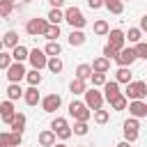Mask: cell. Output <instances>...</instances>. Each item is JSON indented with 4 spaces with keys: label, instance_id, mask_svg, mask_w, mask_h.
Masks as SVG:
<instances>
[{
    "label": "cell",
    "instance_id": "cell-50",
    "mask_svg": "<svg viewBox=\"0 0 147 147\" xmlns=\"http://www.w3.org/2000/svg\"><path fill=\"white\" fill-rule=\"evenodd\" d=\"M122 2H126V0H122Z\"/></svg>",
    "mask_w": 147,
    "mask_h": 147
},
{
    "label": "cell",
    "instance_id": "cell-34",
    "mask_svg": "<svg viewBox=\"0 0 147 147\" xmlns=\"http://www.w3.org/2000/svg\"><path fill=\"white\" fill-rule=\"evenodd\" d=\"M92 30H94V34L103 37V34H108V30H110V28H108V23H106L103 18H99V21L94 23V28H92Z\"/></svg>",
    "mask_w": 147,
    "mask_h": 147
},
{
    "label": "cell",
    "instance_id": "cell-4",
    "mask_svg": "<svg viewBox=\"0 0 147 147\" xmlns=\"http://www.w3.org/2000/svg\"><path fill=\"white\" fill-rule=\"evenodd\" d=\"M51 131H53L57 138H62V140L71 138V126H69V122H67L64 117H55L53 124H51Z\"/></svg>",
    "mask_w": 147,
    "mask_h": 147
},
{
    "label": "cell",
    "instance_id": "cell-12",
    "mask_svg": "<svg viewBox=\"0 0 147 147\" xmlns=\"http://www.w3.org/2000/svg\"><path fill=\"white\" fill-rule=\"evenodd\" d=\"M60 106H62V99H60V94H48V96L41 101V108H44V113H55Z\"/></svg>",
    "mask_w": 147,
    "mask_h": 147
},
{
    "label": "cell",
    "instance_id": "cell-49",
    "mask_svg": "<svg viewBox=\"0 0 147 147\" xmlns=\"http://www.w3.org/2000/svg\"><path fill=\"white\" fill-rule=\"evenodd\" d=\"M23 2H32V0H23Z\"/></svg>",
    "mask_w": 147,
    "mask_h": 147
},
{
    "label": "cell",
    "instance_id": "cell-35",
    "mask_svg": "<svg viewBox=\"0 0 147 147\" xmlns=\"http://www.w3.org/2000/svg\"><path fill=\"white\" fill-rule=\"evenodd\" d=\"M44 37H46L48 41H57V37H60V25H48L46 32H44Z\"/></svg>",
    "mask_w": 147,
    "mask_h": 147
},
{
    "label": "cell",
    "instance_id": "cell-20",
    "mask_svg": "<svg viewBox=\"0 0 147 147\" xmlns=\"http://www.w3.org/2000/svg\"><path fill=\"white\" fill-rule=\"evenodd\" d=\"M23 60H28V48L18 44L11 48V62H23Z\"/></svg>",
    "mask_w": 147,
    "mask_h": 147
},
{
    "label": "cell",
    "instance_id": "cell-25",
    "mask_svg": "<svg viewBox=\"0 0 147 147\" xmlns=\"http://www.w3.org/2000/svg\"><path fill=\"white\" fill-rule=\"evenodd\" d=\"M7 96H9V101H16V99H21V96H23V90H21V85H18V83H9V87H7Z\"/></svg>",
    "mask_w": 147,
    "mask_h": 147
},
{
    "label": "cell",
    "instance_id": "cell-32",
    "mask_svg": "<svg viewBox=\"0 0 147 147\" xmlns=\"http://www.w3.org/2000/svg\"><path fill=\"white\" fill-rule=\"evenodd\" d=\"M25 78H28L30 87H37V85L41 83V74H39L37 69H32V71H25Z\"/></svg>",
    "mask_w": 147,
    "mask_h": 147
},
{
    "label": "cell",
    "instance_id": "cell-26",
    "mask_svg": "<svg viewBox=\"0 0 147 147\" xmlns=\"http://www.w3.org/2000/svg\"><path fill=\"white\" fill-rule=\"evenodd\" d=\"M69 44H71V46H83V44H85V34H83V30H71V34H69Z\"/></svg>",
    "mask_w": 147,
    "mask_h": 147
},
{
    "label": "cell",
    "instance_id": "cell-6",
    "mask_svg": "<svg viewBox=\"0 0 147 147\" xmlns=\"http://www.w3.org/2000/svg\"><path fill=\"white\" fill-rule=\"evenodd\" d=\"M83 94H85V101H83V103H85L90 110H101L103 96H101V92H99V90H94V87H92V90H85Z\"/></svg>",
    "mask_w": 147,
    "mask_h": 147
},
{
    "label": "cell",
    "instance_id": "cell-40",
    "mask_svg": "<svg viewBox=\"0 0 147 147\" xmlns=\"http://www.w3.org/2000/svg\"><path fill=\"white\" fill-rule=\"evenodd\" d=\"M108 117H110L108 110H94V122H96V124H106Z\"/></svg>",
    "mask_w": 147,
    "mask_h": 147
},
{
    "label": "cell",
    "instance_id": "cell-5",
    "mask_svg": "<svg viewBox=\"0 0 147 147\" xmlns=\"http://www.w3.org/2000/svg\"><path fill=\"white\" fill-rule=\"evenodd\" d=\"M51 23L46 21V18H30L28 21V25H25V30H28V34L30 37H44V32H46V28H48Z\"/></svg>",
    "mask_w": 147,
    "mask_h": 147
},
{
    "label": "cell",
    "instance_id": "cell-38",
    "mask_svg": "<svg viewBox=\"0 0 147 147\" xmlns=\"http://www.w3.org/2000/svg\"><path fill=\"white\" fill-rule=\"evenodd\" d=\"M90 80H92V87H101V85H103L108 78H106V74H96V71H92Z\"/></svg>",
    "mask_w": 147,
    "mask_h": 147
},
{
    "label": "cell",
    "instance_id": "cell-11",
    "mask_svg": "<svg viewBox=\"0 0 147 147\" xmlns=\"http://www.w3.org/2000/svg\"><path fill=\"white\" fill-rule=\"evenodd\" d=\"M138 129H140V124H138V119H136V117H131V119H126V122H124V138H126V142H129V145L138 140Z\"/></svg>",
    "mask_w": 147,
    "mask_h": 147
},
{
    "label": "cell",
    "instance_id": "cell-27",
    "mask_svg": "<svg viewBox=\"0 0 147 147\" xmlns=\"http://www.w3.org/2000/svg\"><path fill=\"white\" fill-rule=\"evenodd\" d=\"M108 103L113 106V110H124V108H126V103H129V99H126L124 94H117V96H115V99H110Z\"/></svg>",
    "mask_w": 147,
    "mask_h": 147
},
{
    "label": "cell",
    "instance_id": "cell-41",
    "mask_svg": "<svg viewBox=\"0 0 147 147\" xmlns=\"http://www.w3.org/2000/svg\"><path fill=\"white\" fill-rule=\"evenodd\" d=\"M71 133H76V136H85V133H87V122H76Z\"/></svg>",
    "mask_w": 147,
    "mask_h": 147
},
{
    "label": "cell",
    "instance_id": "cell-13",
    "mask_svg": "<svg viewBox=\"0 0 147 147\" xmlns=\"http://www.w3.org/2000/svg\"><path fill=\"white\" fill-rule=\"evenodd\" d=\"M126 106H129L131 117H136V119L147 117V103H145V101H131V103H126Z\"/></svg>",
    "mask_w": 147,
    "mask_h": 147
},
{
    "label": "cell",
    "instance_id": "cell-30",
    "mask_svg": "<svg viewBox=\"0 0 147 147\" xmlns=\"http://www.w3.org/2000/svg\"><path fill=\"white\" fill-rule=\"evenodd\" d=\"M46 67H48L53 74H60L64 64H62V60H60V57H48V60H46Z\"/></svg>",
    "mask_w": 147,
    "mask_h": 147
},
{
    "label": "cell",
    "instance_id": "cell-36",
    "mask_svg": "<svg viewBox=\"0 0 147 147\" xmlns=\"http://www.w3.org/2000/svg\"><path fill=\"white\" fill-rule=\"evenodd\" d=\"M124 39H129V44H138V41H142V32L138 28H131L129 34H124Z\"/></svg>",
    "mask_w": 147,
    "mask_h": 147
},
{
    "label": "cell",
    "instance_id": "cell-43",
    "mask_svg": "<svg viewBox=\"0 0 147 147\" xmlns=\"http://www.w3.org/2000/svg\"><path fill=\"white\" fill-rule=\"evenodd\" d=\"M115 55H117V51H113V48L106 44V46H103V57H106V60H115Z\"/></svg>",
    "mask_w": 147,
    "mask_h": 147
},
{
    "label": "cell",
    "instance_id": "cell-14",
    "mask_svg": "<svg viewBox=\"0 0 147 147\" xmlns=\"http://www.w3.org/2000/svg\"><path fill=\"white\" fill-rule=\"evenodd\" d=\"M117 94H122V92H119V85H117L115 80H106V83H103V94H101V96H103L106 101H110V99H115Z\"/></svg>",
    "mask_w": 147,
    "mask_h": 147
},
{
    "label": "cell",
    "instance_id": "cell-3",
    "mask_svg": "<svg viewBox=\"0 0 147 147\" xmlns=\"http://www.w3.org/2000/svg\"><path fill=\"white\" fill-rule=\"evenodd\" d=\"M69 115H71L76 122H87L90 115H92V110H90L83 101H71V103H69Z\"/></svg>",
    "mask_w": 147,
    "mask_h": 147
},
{
    "label": "cell",
    "instance_id": "cell-24",
    "mask_svg": "<svg viewBox=\"0 0 147 147\" xmlns=\"http://www.w3.org/2000/svg\"><path fill=\"white\" fill-rule=\"evenodd\" d=\"M2 46H9V48L18 46V32H14V30L5 32V34H2Z\"/></svg>",
    "mask_w": 147,
    "mask_h": 147
},
{
    "label": "cell",
    "instance_id": "cell-29",
    "mask_svg": "<svg viewBox=\"0 0 147 147\" xmlns=\"http://www.w3.org/2000/svg\"><path fill=\"white\" fill-rule=\"evenodd\" d=\"M90 76H92V67H90V64H78V67H76V78L87 80Z\"/></svg>",
    "mask_w": 147,
    "mask_h": 147
},
{
    "label": "cell",
    "instance_id": "cell-18",
    "mask_svg": "<svg viewBox=\"0 0 147 147\" xmlns=\"http://www.w3.org/2000/svg\"><path fill=\"white\" fill-rule=\"evenodd\" d=\"M90 67H92V71H96V74H106V71L110 69V60H106V57H96Z\"/></svg>",
    "mask_w": 147,
    "mask_h": 147
},
{
    "label": "cell",
    "instance_id": "cell-7",
    "mask_svg": "<svg viewBox=\"0 0 147 147\" xmlns=\"http://www.w3.org/2000/svg\"><path fill=\"white\" fill-rule=\"evenodd\" d=\"M7 78H9V83H21V80L25 78V67H23V62H11V64L7 67Z\"/></svg>",
    "mask_w": 147,
    "mask_h": 147
},
{
    "label": "cell",
    "instance_id": "cell-33",
    "mask_svg": "<svg viewBox=\"0 0 147 147\" xmlns=\"http://www.w3.org/2000/svg\"><path fill=\"white\" fill-rule=\"evenodd\" d=\"M69 90H71L74 94H83L87 87H85V80H80V78H74V80L69 83Z\"/></svg>",
    "mask_w": 147,
    "mask_h": 147
},
{
    "label": "cell",
    "instance_id": "cell-2",
    "mask_svg": "<svg viewBox=\"0 0 147 147\" xmlns=\"http://www.w3.org/2000/svg\"><path fill=\"white\" fill-rule=\"evenodd\" d=\"M64 14V21L71 25V28H76V30H83L85 25H87V18L83 16V11L78 9V7H69L67 11H62Z\"/></svg>",
    "mask_w": 147,
    "mask_h": 147
},
{
    "label": "cell",
    "instance_id": "cell-42",
    "mask_svg": "<svg viewBox=\"0 0 147 147\" xmlns=\"http://www.w3.org/2000/svg\"><path fill=\"white\" fill-rule=\"evenodd\" d=\"M9 64H11V55H7V53L0 51V69H7Z\"/></svg>",
    "mask_w": 147,
    "mask_h": 147
},
{
    "label": "cell",
    "instance_id": "cell-15",
    "mask_svg": "<svg viewBox=\"0 0 147 147\" xmlns=\"http://www.w3.org/2000/svg\"><path fill=\"white\" fill-rule=\"evenodd\" d=\"M0 147H21L18 133H0Z\"/></svg>",
    "mask_w": 147,
    "mask_h": 147
},
{
    "label": "cell",
    "instance_id": "cell-23",
    "mask_svg": "<svg viewBox=\"0 0 147 147\" xmlns=\"http://www.w3.org/2000/svg\"><path fill=\"white\" fill-rule=\"evenodd\" d=\"M103 7H106L110 14H122V11H124V2H122V0H103Z\"/></svg>",
    "mask_w": 147,
    "mask_h": 147
},
{
    "label": "cell",
    "instance_id": "cell-39",
    "mask_svg": "<svg viewBox=\"0 0 147 147\" xmlns=\"http://www.w3.org/2000/svg\"><path fill=\"white\" fill-rule=\"evenodd\" d=\"M133 51H136V57H140V60H147V44H145V41H138Z\"/></svg>",
    "mask_w": 147,
    "mask_h": 147
},
{
    "label": "cell",
    "instance_id": "cell-21",
    "mask_svg": "<svg viewBox=\"0 0 147 147\" xmlns=\"http://www.w3.org/2000/svg\"><path fill=\"white\" fill-rule=\"evenodd\" d=\"M23 99H25L28 106H37V103H39V92H37V87H28V90L23 92Z\"/></svg>",
    "mask_w": 147,
    "mask_h": 147
},
{
    "label": "cell",
    "instance_id": "cell-8",
    "mask_svg": "<svg viewBox=\"0 0 147 147\" xmlns=\"http://www.w3.org/2000/svg\"><path fill=\"white\" fill-rule=\"evenodd\" d=\"M124 44H126V39H124V32L122 30H108V46L113 48V51H122L124 48Z\"/></svg>",
    "mask_w": 147,
    "mask_h": 147
},
{
    "label": "cell",
    "instance_id": "cell-47",
    "mask_svg": "<svg viewBox=\"0 0 147 147\" xmlns=\"http://www.w3.org/2000/svg\"><path fill=\"white\" fill-rule=\"evenodd\" d=\"M55 147H67V145H62V142H60V145H55Z\"/></svg>",
    "mask_w": 147,
    "mask_h": 147
},
{
    "label": "cell",
    "instance_id": "cell-17",
    "mask_svg": "<svg viewBox=\"0 0 147 147\" xmlns=\"http://www.w3.org/2000/svg\"><path fill=\"white\" fill-rule=\"evenodd\" d=\"M9 126H11V133H23V129H25V115L23 113H16L14 115V119L9 122Z\"/></svg>",
    "mask_w": 147,
    "mask_h": 147
},
{
    "label": "cell",
    "instance_id": "cell-16",
    "mask_svg": "<svg viewBox=\"0 0 147 147\" xmlns=\"http://www.w3.org/2000/svg\"><path fill=\"white\" fill-rule=\"evenodd\" d=\"M0 115H2V122H5V124H9V122L14 119V115H16V113H14V103H11L9 99L0 103Z\"/></svg>",
    "mask_w": 147,
    "mask_h": 147
},
{
    "label": "cell",
    "instance_id": "cell-19",
    "mask_svg": "<svg viewBox=\"0 0 147 147\" xmlns=\"http://www.w3.org/2000/svg\"><path fill=\"white\" fill-rule=\"evenodd\" d=\"M60 53H62V46L57 41H48L46 48H44V55L46 57H60Z\"/></svg>",
    "mask_w": 147,
    "mask_h": 147
},
{
    "label": "cell",
    "instance_id": "cell-44",
    "mask_svg": "<svg viewBox=\"0 0 147 147\" xmlns=\"http://www.w3.org/2000/svg\"><path fill=\"white\" fill-rule=\"evenodd\" d=\"M87 5H90V9H99V7H103V0H87Z\"/></svg>",
    "mask_w": 147,
    "mask_h": 147
},
{
    "label": "cell",
    "instance_id": "cell-46",
    "mask_svg": "<svg viewBox=\"0 0 147 147\" xmlns=\"http://www.w3.org/2000/svg\"><path fill=\"white\" fill-rule=\"evenodd\" d=\"M115 147H131L129 142H119V145H115Z\"/></svg>",
    "mask_w": 147,
    "mask_h": 147
},
{
    "label": "cell",
    "instance_id": "cell-48",
    "mask_svg": "<svg viewBox=\"0 0 147 147\" xmlns=\"http://www.w3.org/2000/svg\"><path fill=\"white\" fill-rule=\"evenodd\" d=\"M0 51H2V39H0Z\"/></svg>",
    "mask_w": 147,
    "mask_h": 147
},
{
    "label": "cell",
    "instance_id": "cell-31",
    "mask_svg": "<svg viewBox=\"0 0 147 147\" xmlns=\"http://www.w3.org/2000/svg\"><path fill=\"white\" fill-rule=\"evenodd\" d=\"M115 76H117L115 83H131V71H129V67H119Z\"/></svg>",
    "mask_w": 147,
    "mask_h": 147
},
{
    "label": "cell",
    "instance_id": "cell-9",
    "mask_svg": "<svg viewBox=\"0 0 147 147\" xmlns=\"http://www.w3.org/2000/svg\"><path fill=\"white\" fill-rule=\"evenodd\" d=\"M136 60H138V57H136V51H133V48H122V51H117V55H115V62H117L119 67H131Z\"/></svg>",
    "mask_w": 147,
    "mask_h": 147
},
{
    "label": "cell",
    "instance_id": "cell-22",
    "mask_svg": "<svg viewBox=\"0 0 147 147\" xmlns=\"http://www.w3.org/2000/svg\"><path fill=\"white\" fill-rule=\"evenodd\" d=\"M39 145L41 147H53L55 145V133L48 129V131H41L39 133Z\"/></svg>",
    "mask_w": 147,
    "mask_h": 147
},
{
    "label": "cell",
    "instance_id": "cell-37",
    "mask_svg": "<svg viewBox=\"0 0 147 147\" xmlns=\"http://www.w3.org/2000/svg\"><path fill=\"white\" fill-rule=\"evenodd\" d=\"M11 11H14V2H11V0H0V16L7 18Z\"/></svg>",
    "mask_w": 147,
    "mask_h": 147
},
{
    "label": "cell",
    "instance_id": "cell-10",
    "mask_svg": "<svg viewBox=\"0 0 147 147\" xmlns=\"http://www.w3.org/2000/svg\"><path fill=\"white\" fill-rule=\"evenodd\" d=\"M28 60H30V64H32V69H44L46 67V55H44V51L41 48H32V51H28Z\"/></svg>",
    "mask_w": 147,
    "mask_h": 147
},
{
    "label": "cell",
    "instance_id": "cell-1",
    "mask_svg": "<svg viewBox=\"0 0 147 147\" xmlns=\"http://www.w3.org/2000/svg\"><path fill=\"white\" fill-rule=\"evenodd\" d=\"M124 96L131 99V101H142V99L147 96V85H145L142 80H131V83H126Z\"/></svg>",
    "mask_w": 147,
    "mask_h": 147
},
{
    "label": "cell",
    "instance_id": "cell-28",
    "mask_svg": "<svg viewBox=\"0 0 147 147\" xmlns=\"http://www.w3.org/2000/svg\"><path fill=\"white\" fill-rule=\"evenodd\" d=\"M46 21H48L51 25H60V21H64V14H62L60 9H51L48 16H46Z\"/></svg>",
    "mask_w": 147,
    "mask_h": 147
},
{
    "label": "cell",
    "instance_id": "cell-45",
    "mask_svg": "<svg viewBox=\"0 0 147 147\" xmlns=\"http://www.w3.org/2000/svg\"><path fill=\"white\" fill-rule=\"evenodd\" d=\"M48 2H51V7H53V9H60V7L64 5V0H48Z\"/></svg>",
    "mask_w": 147,
    "mask_h": 147
}]
</instances>
